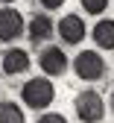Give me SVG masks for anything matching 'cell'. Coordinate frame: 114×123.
I'll return each mask as SVG.
<instances>
[{"instance_id":"obj_1","label":"cell","mask_w":114,"mask_h":123,"mask_svg":"<svg viewBox=\"0 0 114 123\" xmlns=\"http://www.w3.org/2000/svg\"><path fill=\"white\" fill-rule=\"evenodd\" d=\"M21 97H24V103L29 105V109H47V105L53 103V97H56V88H53V82L50 79H29L24 88H21Z\"/></svg>"},{"instance_id":"obj_2","label":"cell","mask_w":114,"mask_h":123,"mask_svg":"<svg viewBox=\"0 0 114 123\" xmlns=\"http://www.w3.org/2000/svg\"><path fill=\"white\" fill-rule=\"evenodd\" d=\"M73 68H76V76H79V79H88V82L105 76V62H102L100 53H94V50H82V53L76 56Z\"/></svg>"},{"instance_id":"obj_3","label":"cell","mask_w":114,"mask_h":123,"mask_svg":"<svg viewBox=\"0 0 114 123\" xmlns=\"http://www.w3.org/2000/svg\"><path fill=\"white\" fill-rule=\"evenodd\" d=\"M76 114H79V120H85V123H100L102 114H105L102 97L96 94V91H82V94L76 97Z\"/></svg>"},{"instance_id":"obj_4","label":"cell","mask_w":114,"mask_h":123,"mask_svg":"<svg viewBox=\"0 0 114 123\" xmlns=\"http://www.w3.org/2000/svg\"><path fill=\"white\" fill-rule=\"evenodd\" d=\"M24 32V18L18 9H0V41H12Z\"/></svg>"},{"instance_id":"obj_5","label":"cell","mask_w":114,"mask_h":123,"mask_svg":"<svg viewBox=\"0 0 114 123\" xmlns=\"http://www.w3.org/2000/svg\"><path fill=\"white\" fill-rule=\"evenodd\" d=\"M59 35L64 38V44H79L85 38V21L79 15H64L59 24Z\"/></svg>"},{"instance_id":"obj_6","label":"cell","mask_w":114,"mask_h":123,"mask_svg":"<svg viewBox=\"0 0 114 123\" xmlns=\"http://www.w3.org/2000/svg\"><path fill=\"white\" fill-rule=\"evenodd\" d=\"M41 70L44 73H50V76H59L67 70V56H64V50L59 47H47L41 53Z\"/></svg>"},{"instance_id":"obj_7","label":"cell","mask_w":114,"mask_h":123,"mask_svg":"<svg viewBox=\"0 0 114 123\" xmlns=\"http://www.w3.org/2000/svg\"><path fill=\"white\" fill-rule=\"evenodd\" d=\"M26 68H29V56H26V50H9L6 53V59H3V70L6 73H26Z\"/></svg>"},{"instance_id":"obj_8","label":"cell","mask_w":114,"mask_h":123,"mask_svg":"<svg viewBox=\"0 0 114 123\" xmlns=\"http://www.w3.org/2000/svg\"><path fill=\"white\" fill-rule=\"evenodd\" d=\"M94 41L102 50H114V21H100L94 26Z\"/></svg>"},{"instance_id":"obj_9","label":"cell","mask_w":114,"mask_h":123,"mask_svg":"<svg viewBox=\"0 0 114 123\" xmlns=\"http://www.w3.org/2000/svg\"><path fill=\"white\" fill-rule=\"evenodd\" d=\"M50 32H53V21L47 18V15H35V18L29 21V38H32V41L50 38Z\"/></svg>"},{"instance_id":"obj_10","label":"cell","mask_w":114,"mask_h":123,"mask_svg":"<svg viewBox=\"0 0 114 123\" xmlns=\"http://www.w3.org/2000/svg\"><path fill=\"white\" fill-rule=\"evenodd\" d=\"M0 123H24V111L18 103H0Z\"/></svg>"},{"instance_id":"obj_11","label":"cell","mask_w":114,"mask_h":123,"mask_svg":"<svg viewBox=\"0 0 114 123\" xmlns=\"http://www.w3.org/2000/svg\"><path fill=\"white\" fill-rule=\"evenodd\" d=\"M105 6H108V0H82V9L88 15H100Z\"/></svg>"},{"instance_id":"obj_12","label":"cell","mask_w":114,"mask_h":123,"mask_svg":"<svg viewBox=\"0 0 114 123\" xmlns=\"http://www.w3.org/2000/svg\"><path fill=\"white\" fill-rule=\"evenodd\" d=\"M38 123H67V120H64V114H44Z\"/></svg>"},{"instance_id":"obj_13","label":"cell","mask_w":114,"mask_h":123,"mask_svg":"<svg viewBox=\"0 0 114 123\" xmlns=\"http://www.w3.org/2000/svg\"><path fill=\"white\" fill-rule=\"evenodd\" d=\"M38 3H44L47 9H59V6L64 3V0H38Z\"/></svg>"},{"instance_id":"obj_14","label":"cell","mask_w":114,"mask_h":123,"mask_svg":"<svg viewBox=\"0 0 114 123\" xmlns=\"http://www.w3.org/2000/svg\"><path fill=\"white\" fill-rule=\"evenodd\" d=\"M111 109H114V94H111Z\"/></svg>"},{"instance_id":"obj_15","label":"cell","mask_w":114,"mask_h":123,"mask_svg":"<svg viewBox=\"0 0 114 123\" xmlns=\"http://www.w3.org/2000/svg\"><path fill=\"white\" fill-rule=\"evenodd\" d=\"M3 3H12V0H3Z\"/></svg>"}]
</instances>
